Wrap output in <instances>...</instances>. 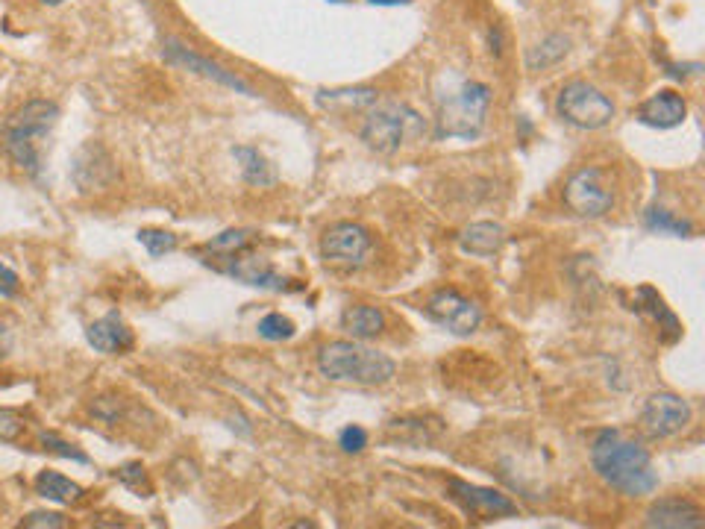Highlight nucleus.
I'll use <instances>...</instances> for the list:
<instances>
[{
    "instance_id": "f257e3e1",
    "label": "nucleus",
    "mask_w": 705,
    "mask_h": 529,
    "mask_svg": "<svg viewBox=\"0 0 705 529\" xmlns=\"http://www.w3.org/2000/svg\"><path fill=\"white\" fill-rule=\"evenodd\" d=\"M591 465L597 477L623 497H647L658 488V474L650 453L626 441L617 430H603L591 441Z\"/></svg>"
},
{
    "instance_id": "f03ea898",
    "label": "nucleus",
    "mask_w": 705,
    "mask_h": 529,
    "mask_svg": "<svg viewBox=\"0 0 705 529\" xmlns=\"http://www.w3.org/2000/svg\"><path fill=\"white\" fill-rule=\"evenodd\" d=\"M59 121V109L50 100H30L12 112L0 130L3 153L27 174L42 171V147Z\"/></svg>"
},
{
    "instance_id": "7ed1b4c3",
    "label": "nucleus",
    "mask_w": 705,
    "mask_h": 529,
    "mask_svg": "<svg viewBox=\"0 0 705 529\" xmlns=\"http://www.w3.org/2000/svg\"><path fill=\"white\" fill-rule=\"evenodd\" d=\"M318 371L332 383L385 385L394 380L397 365L391 356L359 341H329L318 353Z\"/></svg>"
},
{
    "instance_id": "20e7f679",
    "label": "nucleus",
    "mask_w": 705,
    "mask_h": 529,
    "mask_svg": "<svg viewBox=\"0 0 705 529\" xmlns=\"http://www.w3.org/2000/svg\"><path fill=\"white\" fill-rule=\"evenodd\" d=\"M423 133H426V124L421 115L409 103H400L391 97L385 100L376 97V103L365 109V118L359 127L362 142L382 156L397 153L409 139H421Z\"/></svg>"
},
{
    "instance_id": "39448f33",
    "label": "nucleus",
    "mask_w": 705,
    "mask_h": 529,
    "mask_svg": "<svg viewBox=\"0 0 705 529\" xmlns=\"http://www.w3.org/2000/svg\"><path fill=\"white\" fill-rule=\"evenodd\" d=\"M491 89L476 80H456L438 95V139H476L485 127Z\"/></svg>"
},
{
    "instance_id": "423d86ee",
    "label": "nucleus",
    "mask_w": 705,
    "mask_h": 529,
    "mask_svg": "<svg viewBox=\"0 0 705 529\" xmlns=\"http://www.w3.org/2000/svg\"><path fill=\"white\" fill-rule=\"evenodd\" d=\"M556 112L576 130H603L614 118V103L597 86L585 80H570L556 97Z\"/></svg>"
},
{
    "instance_id": "0eeeda50",
    "label": "nucleus",
    "mask_w": 705,
    "mask_h": 529,
    "mask_svg": "<svg viewBox=\"0 0 705 529\" xmlns=\"http://www.w3.org/2000/svg\"><path fill=\"white\" fill-rule=\"evenodd\" d=\"M564 206L579 218H603L614 206V186L597 165L573 171L564 183Z\"/></svg>"
},
{
    "instance_id": "6e6552de",
    "label": "nucleus",
    "mask_w": 705,
    "mask_h": 529,
    "mask_svg": "<svg viewBox=\"0 0 705 529\" xmlns=\"http://www.w3.org/2000/svg\"><path fill=\"white\" fill-rule=\"evenodd\" d=\"M371 250H374L371 233L362 224H353V221L332 224L327 233L321 236V256L327 259L329 265L344 268V271L362 268L368 262Z\"/></svg>"
},
{
    "instance_id": "1a4fd4ad",
    "label": "nucleus",
    "mask_w": 705,
    "mask_h": 529,
    "mask_svg": "<svg viewBox=\"0 0 705 529\" xmlns=\"http://www.w3.org/2000/svg\"><path fill=\"white\" fill-rule=\"evenodd\" d=\"M426 315L453 336H473L482 324V309L456 289H438L426 300Z\"/></svg>"
},
{
    "instance_id": "9d476101",
    "label": "nucleus",
    "mask_w": 705,
    "mask_h": 529,
    "mask_svg": "<svg viewBox=\"0 0 705 529\" xmlns=\"http://www.w3.org/2000/svg\"><path fill=\"white\" fill-rule=\"evenodd\" d=\"M691 403L679 394H653L641 412V430L650 438H673L691 424Z\"/></svg>"
},
{
    "instance_id": "9b49d317",
    "label": "nucleus",
    "mask_w": 705,
    "mask_h": 529,
    "mask_svg": "<svg viewBox=\"0 0 705 529\" xmlns=\"http://www.w3.org/2000/svg\"><path fill=\"white\" fill-rule=\"evenodd\" d=\"M453 500L476 521H494V518H512L517 515V503L512 497L494 491V488H479L465 480H450Z\"/></svg>"
},
{
    "instance_id": "f8f14e48",
    "label": "nucleus",
    "mask_w": 705,
    "mask_h": 529,
    "mask_svg": "<svg viewBox=\"0 0 705 529\" xmlns=\"http://www.w3.org/2000/svg\"><path fill=\"white\" fill-rule=\"evenodd\" d=\"M644 524L653 529H703V509L688 497H661L650 509Z\"/></svg>"
},
{
    "instance_id": "ddd939ff",
    "label": "nucleus",
    "mask_w": 705,
    "mask_h": 529,
    "mask_svg": "<svg viewBox=\"0 0 705 529\" xmlns=\"http://www.w3.org/2000/svg\"><path fill=\"white\" fill-rule=\"evenodd\" d=\"M162 56H165L171 65H180V68H188V71H197L200 77H209V80H215V83H221V86H230V89L241 92V95L253 97V89H250L241 77H235V74H230L227 68H221V65H215V62H209V59H203V56L191 53V50L183 48V45H180V42H174V39H168V42L162 45Z\"/></svg>"
},
{
    "instance_id": "4468645a",
    "label": "nucleus",
    "mask_w": 705,
    "mask_h": 529,
    "mask_svg": "<svg viewBox=\"0 0 705 529\" xmlns=\"http://www.w3.org/2000/svg\"><path fill=\"white\" fill-rule=\"evenodd\" d=\"M227 274H233L235 280H241L244 286H256V289H271L282 291L285 289V277H280L268 259L262 256H253L247 250H238L233 256H227Z\"/></svg>"
},
{
    "instance_id": "2eb2a0df",
    "label": "nucleus",
    "mask_w": 705,
    "mask_h": 529,
    "mask_svg": "<svg viewBox=\"0 0 705 529\" xmlns=\"http://www.w3.org/2000/svg\"><path fill=\"white\" fill-rule=\"evenodd\" d=\"M688 115V103L679 92H670V89H661L653 97H647L638 109V118L641 124L647 127H656V130H670V127H679Z\"/></svg>"
},
{
    "instance_id": "dca6fc26",
    "label": "nucleus",
    "mask_w": 705,
    "mask_h": 529,
    "mask_svg": "<svg viewBox=\"0 0 705 529\" xmlns=\"http://www.w3.org/2000/svg\"><path fill=\"white\" fill-rule=\"evenodd\" d=\"M86 338L97 353H106V356H115V353H124L133 347V330L124 324V318L118 312H109L106 318L94 321L86 330Z\"/></svg>"
},
{
    "instance_id": "f3484780",
    "label": "nucleus",
    "mask_w": 705,
    "mask_h": 529,
    "mask_svg": "<svg viewBox=\"0 0 705 529\" xmlns=\"http://www.w3.org/2000/svg\"><path fill=\"white\" fill-rule=\"evenodd\" d=\"M506 227L503 224H494V221H476L465 227L459 233V247L468 253V256H479V259H488L494 253H500V247L506 244Z\"/></svg>"
},
{
    "instance_id": "a211bd4d",
    "label": "nucleus",
    "mask_w": 705,
    "mask_h": 529,
    "mask_svg": "<svg viewBox=\"0 0 705 529\" xmlns=\"http://www.w3.org/2000/svg\"><path fill=\"white\" fill-rule=\"evenodd\" d=\"M341 330L350 333L353 338H359V341L376 338L385 330V315H382V309L368 306V303L350 306V309H344V315H341Z\"/></svg>"
},
{
    "instance_id": "6ab92c4d",
    "label": "nucleus",
    "mask_w": 705,
    "mask_h": 529,
    "mask_svg": "<svg viewBox=\"0 0 705 529\" xmlns=\"http://www.w3.org/2000/svg\"><path fill=\"white\" fill-rule=\"evenodd\" d=\"M379 92L374 89H335V92H318V103L329 109V112H338V115H353V112H362L376 103Z\"/></svg>"
},
{
    "instance_id": "aec40b11",
    "label": "nucleus",
    "mask_w": 705,
    "mask_h": 529,
    "mask_svg": "<svg viewBox=\"0 0 705 529\" xmlns=\"http://www.w3.org/2000/svg\"><path fill=\"white\" fill-rule=\"evenodd\" d=\"M233 156L241 162V177H244V183L259 186V189H268V186L277 183L274 165H271L256 147H235Z\"/></svg>"
},
{
    "instance_id": "412c9836",
    "label": "nucleus",
    "mask_w": 705,
    "mask_h": 529,
    "mask_svg": "<svg viewBox=\"0 0 705 529\" xmlns=\"http://www.w3.org/2000/svg\"><path fill=\"white\" fill-rule=\"evenodd\" d=\"M36 491H39L45 500L62 503V506H71V503H80V500H83V488L74 480L56 474V471H42V474L36 477Z\"/></svg>"
},
{
    "instance_id": "4be33fe9",
    "label": "nucleus",
    "mask_w": 705,
    "mask_h": 529,
    "mask_svg": "<svg viewBox=\"0 0 705 529\" xmlns=\"http://www.w3.org/2000/svg\"><path fill=\"white\" fill-rule=\"evenodd\" d=\"M567 50H570V39L562 36V33H553V36H547L541 45L529 48V53H526V68H529V71H547L550 65H556L559 59H564Z\"/></svg>"
},
{
    "instance_id": "5701e85b",
    "label": "nucleus",
    "mask_w": 705,
    "mask_h": 529,
    "mask_svg": "<svg viewBox=\"0 0 705 529\" xmlns=\"http://www.w3.org/2000/svg\"><path fill=\"white\" fill-rule=\"evenodd\" d=\"M644 224H647V230H653V233H664V236H679V239H688V236H694V224H691V221H685V218H676L673 212H667V209H658V206L647 212Z\"/></svg>"
},
{
    "instance_id": "b1692460",
    "label": "nucleus",
    "mask_w": 705,
    "mask_h": 529,
    "mask_svg": "<svg viewBox=\"0 0 705 529\" xmlns=\"http://www.w3.org/2000/svg\"><path fill=\"white\" fill-rule=\"evenodd\" d=\"M250 241H253L250 230H227V233H221V236H215V239L209 241V250L221 253V256H233L238 250H247Z\"/></svg>"
},
{
    "instance_id": "393cba45",
    "label": "nucleus",
    "mask_w": 705,
    "mask_h": 529,
    "mask_svg": "<svg viewBox=\"0 0 705 529\" xmlns=\"http://www.w3.org/2000/svg\"><path fill=\"white\" fill-rule=\"evenodd\" d=\"M139 241L144 244V250L150 256H165V253H174L177 250V236L168 233V230H141Z\"/></svg>"
},
{
    "instance_id": "a878e982",
    "label": "nucleus",
    "mask_w": 705,
    "mask_h": 529,
    "mask_svg": "<svg viewBox=\"0 0 705 529\" xmlns=\"http://www.w3.org/2000/svg\"><path fill=\"white\" fill-rule=\"evenodd\" d=\"M259 336L268 338V341H288V338L294 336V324H291V318H285V315H280V312H271V315H265L262 321H259Z\"/></svg>"
},
{
    "instance_id": "bb28decb",
    "label": "nucleus",
    "mask_w": 705,
    "mask_h": 529,
    "mask_svg": "<svg viewBox=\"0 0 705 529\" xmlns=\"http://www.w3.org/2000/svg\"><path fill=\"white\" fill-rule=\"evenodd\" d=\"M39 441H42V447H45L47 453H56V456H62V459H74V462H89V456L86 453H80L74 444H68V441H62V438H56L53 433H39Z\"/></svg>"
},
{
    "instance_id": "cd10ccee",
    "label": "nucleus",
    "mask_w": 705,
    "mask_h": 529,
    "mask_svg": "<svg viewBox=\"0 0 705 529\" xmlns=\"http://www.w3.org/2000/svg\"><path fill=\"white\" fill-rule=\"evenodd\" d=\"M24 435V418L12 409H0V441H18Z\"/></svg>"
},
{
    "instance_id": "c85d7f7f",
    "label": "nucleus",
    "mask_w": 705,
    "mask_h": 529,
    "mask_svg": "<svg viewBox=\"0 0 705 529\" xmlns=\"http://www.w3.org/2000/svg\"><path fill=\"white\" fill-rule=\"evenodd\" d=\"M338 444H341L344 453H362L368 447V433L362 427H347L338 435Z\"/></svg>"
},
{
    "instance_id": "c756f323",
    "label": "nucleus",
    "mask_w": 705,
    "mask_h": 529,
    "mask_svg": "<svg viewBox=\"0 0 705 529\" xmlns=\"http://www.w3.org/2000/svg\"><path fill=\"white\" fill-rule=\"evenodd\" d=\"M27 529H59L65 527V518L59 512H33L30 518H24Z\"/></svg>"
},
{
    "instance_id": "7c9ffc66",
    "label": "nucleus",
    "mask_w": 705,
    "mask_h": 529,
    "mask_svg": "<svg viewBox=\"0 0 705 529\" xmlns=\"http://www.w3.org/2000/svg\"><path fill=\"white\" fill-rule=\"evenodd\" d=\"M118 477H121V482H124V485H130V488L141 491V482H144V468H141L139 462H133V465H124V468L118 471Z\"/></svg>"
},
{
    "instance_id": "2f4dec72",
    "label": "nucleus",
    "mask_w": 705,
    "mask_h": 529,
    "mask_svg": "<svg viewBox=\"0 0 705 529\" xmlns=\"http://www.w3.org/2000/svg\"><path fill=\"white\" fill-rule=\"evenodd\" d=\"M15 291H18V274H15L12 268H6V265L0 262V294L12 297Z\"/></svg>"
},
{
    "instance_id": "473e14b6",
    "label": "nucleus",
    "mask_w": 705,
    "mask_h": 529,
    "mask_svg": "<svg viewBox=\"0 0 705 529\" xmlns=\"http://www.w3.org/2000/svg\"><path fill=\"white\" fill-rule=\"evenodd\" d=\"M6 350H9V330L0 324V359L6 356Z\"/></svg>"
},
{
    "instance_id": "72a5a7b5",
    "label": "nucleus",
    "mask_w": 705,
    "mask_h": 529,
    "mask_svg": "<svg viewBox=\"0 0 705 529\" xmlns=\"http://www.w3.org/2000/svg\"><path fill=\"white\" fill-rule=\"evenodd\" d=\"M374 6H397V3H409V0H368Z\"/></svg>"
},
{
    "instance_id": "f704fd0d",
    "label": "nucleus",
    "mask_w": 705,
    "mask_h": 529,
    "mask_svg": "<svg viewBox=\"0 0 705 529\" xmlns=\"http://www.w3.org/2000/svg\"><path fill=\"white\" fill-rule=\"evenodd\" d=\"M39 3H42V6H59L62 0H39Z\"/></svg>"
}]
</instances>
